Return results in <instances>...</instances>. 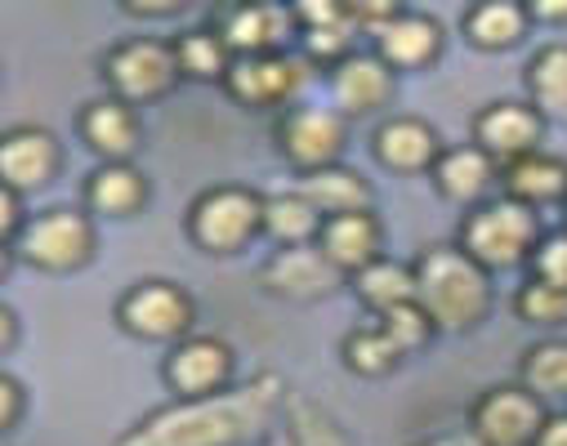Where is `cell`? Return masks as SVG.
<instances>
[{
  "label": "cell",
  "mask_w": 567,
  "mask_h": 446,
  "mask_svg": "<svg viewBox=\"0 0 567 446\" xmlns=\"http://www.w3.org/2000/svg\"><path fill=\"white\" fill-rule=\"evenodd\" d=\"M287 406V384L272 371L250 375L210 397H175L121 433L116 446H250L272 433Z\"/></svg>",
  "instance_id": "cell-1"
},
{
  "label": "cell",
  "mask_w": 567,
  "mask_h": 446,
  "mask_svg": "<svg viewBox=\"0 0 567 446\" xmlns=\"http://www.w3.org/2000/svg\"><path fill=\"white\" fill-rule=\"evenodd\" d=\"M415 304L430 313L439 331L465 335L474 331L492 309V272L474 263L461 246H430L420 250L415 263Z\"/></svg>",
  "instance_id": "cell-2"
},
{
  "label": "cell",
  "mask_w": 567,
  "mask_h": 446,
  "mask_svg": "<svg viewBox=\"0 0 567 446\" xmlns=\"http://www.w3.org/2000/svg\"><path fill=\"white\" fill-rule=\"evenodd\" d=\"M474 263H483L487 272H505L518 263H532L536 246H540V224L536 210L514 201V197H496L483 201L465 215L461 224V241H456Z\"/></svg>",
  "instance_id": "cell-3"
},
{
  "label": "cell",
  "mask_w": 567,
  "mask_h": 446,
  "mask_svg": "<svg viewBox=\"0 0 567 446\" xmlns=\"http://www.w3.org/2000/svg\"><path fill=\"white\" fill-rule=\"evenodd\" d=\"M264 232V197L241 184L206 188L188 206V237L206 255H237Z\"/></svg>",
  "instance_id": "cell-4"
},
{
  "label": "cell",
  "mask_w": 567,
  "mask_h": 446,
  "mask_svg": "<svg viewBox=\"0 0 567 446\" xmlns=\"http://www.w3.org/2000/svg\"><path fill=\"white\" fill-rule=\"evenodd\" d=\"M103 81H107L112 98H121L130 107L153 103V98L171 94L175 81H179L175 45L171 41H157V37H130V41H121V45L107 50Z\"/></svg>",
  "instance_id": "cell-5"
},
{
  "label": "cell",
  "mask_w": 567,
  "mask_h": 446,
  "mask_svg": "<svg viewBox=\"0 0 567 446\" xmlns=\"http://www.w3.org/2000/svg\"><path fill=\"white\" fill-rule=\"evenodd\" d=\"M193 294L179 281H138L130 286L121 300H116V322L121 331H130L134 340H148V344H179L193 331Z\"/></svg>",
  "instance_id": "cell-6"
},
{
  "label": "cell",
  "mask_w": 567,
  "mask_h": 446,
  "mask_svg": "<svg viewBox=\"0 0 567 446\" xmlns=\"http://www.w3.org/2000/svg\"><path fill=\"white\" fill-rule=\"evenodd\" d=\"M14 250L41 272H76L94 255V219L72 206L41 210L23 224Z\"/></svg>",
  "instance_id": "cell-7"
},
{
  "label": "cell",
  "mask_w": 567,
  "mask_h": 446,
  "mask_svg": "<svg viewBox=\"0 0 567 446\" xmlns=\"http://www.w3.org/2000/svg\"><path fill=\"white\" fill-rule=\"evenodd\" d=\"M344 143H349V125L336 107H318V103H296L281 112L277 121V147L300 175L340 166L344 157Z\"/></svg>",
  "instance_id": "cell-8"
},
{
  "label": "cell",
  "mask_w": 567,
  "mask_h": 446,
  "mask_svg": "<svg viewBox=\"0 0 567 446\" xmlns=\"http://www.w3.org/2000/svg\"><path fill=\"white\" fill-rule=\"evenodd\" d=\"M545 402L523 384H496L470 406V437L478 446H532L545 424Z\"/></svg>",
  "instance_id": "cell-9"
},
{
  "label": "cell",
  "mask_w": 567,
  "mask_h": 446,
  "mask_svg": "<svg viewBox=\"0 0 567 446\" xmlns=\"http://www.w3.org/2000/svg\"><path fill=\"white\" fill-rule=\"evenodd\" d=\"M309 81V59L296 54H246L233 59L224 90L241 103V107H281L300 94V85Z\"/></svg>",
  "instance_id": "cell-10"
},
{
  "label": "cell",
  "mask_w": 567,
  "mask_h": 446,
  "mask_svg": "<svg viewBox=\"0 0 567 446\" xmlns=\"http://www.w3.org/2000/svg\"><path fill=\"white\" fill-rule=\"evenodd\" d=\"M259 281L268 294L277 300H291V304H313L327 300V294L340 290L344 272L313 246H287V250H272V259L259 268Z\"/></svg>",
  "instance_id": "cell-11"
},
{
  "label": "cell",
  "mask_w": 567,
  "mask_h": 446,
  "mask_svg": "<svg viewBox=\"0 0 567 446\" xmlns=\"http://www.w3.org/2000/svg\"><path fill=\"white\" fill-rule=\"evenodd\" d=\"M233 366L237 357L219 335H188L171 349L162 375L175 397H210V393L233 388Z\"/></svg>",
  "instance_id": "cell-12"
},
{
  "label": "cell",
  "mask_w": 567,
  "mask_h": 446,
  "mask_svg": "<svg viewBox=\"0 0 567 446\" xmlns=\"http://www.w3.org/2000/svg\"><path fill=\"white\" fill-rule=\"evenodd\" d=\"M540 138H545V116L532 103L501 98L474 116V147H483L496 166H509V162L536 153Z\"/></svg>",
  "instance_id": "cell-13"
},
{
  "label": "cell",
  "mask_w": 567,
  "mask_h": 446,
  "mask_svg": "<svg viewBox=\"0 0 567 446\" xmlns=\"http://www.w3.org/2000/svg\"><path fill=\"white\" fill-rule=\"evenodd\" d=\"M215 32L233 50V59H246V54H281L291 37H300L296 14L287 6H228V10H219Z\"/></svg>",
  "instance_id": "cell-14"
},
{
  "label": "cell",
  "mask_w": 567,
  "mask_h": 446,
  "mask_svg": "<svg viewBox=\"0 0 567 446\" xmlns=\"http://www.w3.org/2000/svg\"><path fill=\"white\" fill-rule=\"evenodd\" d=\"M59 170V138L45 125H14L0 134V184L10 193H37Z\"/></svg>",
  "instance_id": "cell-15"
},
{
  "label": "cell",
  "mask_w": 567,
  "mask_h": 446,
  "mask_svg": "<svg viewBox=\"0 0 567 446\" xmlns=\"http://www.w3.org/2000/svg\"><path fill=\"white\" fill-rule=\"evenodd\" d=\"M375 37V54L393 68V72H415V68H430L443 50V28L439 19L420 14V10H398Z\"/></svg>",
  "instance_id": "cell-16"
},
{
  "label": "cell",
  "mask_w": 567,
  "mask_h": 446,
  "mask_svg": "<svg viewBox=\"0 0 567 446\" xmlns=\"http://www.w3.org/2000/svg\"><path fill=\"white\" fill-rule=\"evenodd\" d=\"M331 98L340 116H367L393 98V68L380 54H349L331 68Z\"/></svg>",
  "instance_id": "cell-17"
},
{
  "label": "cell",
  "mask_w": 567,
  "mask_h": 446,
  "mask_svg": "<svg viewBox=\"0 0 567 446\" xmlns=\"http://www.w3.org/2000/svg\"><path fill=\"white\" fill-rule=\"evenodd\" d=\"M375 162L398 170V175H415V170H434V162L443 157V143L434 134L430 121H420V116H389L375 138Z\"/></svg>",
  "instance_id": "cell-18"
},
{
  "label": "cell",
  "mask_w": 567,
  "mask_h": 446,
  "mask_svg": "<svg viewBox=\"0 0 567 446\" xmlns=\"http://www.w3.org/2000/svg\"><path fill=\"white\" fill-rule=\"evenodd\" d=\"M81 138L90 153H99L103 162H130L138 153V138H144V125H138V112L121 98H94L85 103L81 121H76Z\"/></svg>",
  "instance_id": "cell-19"
},
{
  "label": "cell",
  "mask_w": 567,
  "mask_h": 446,
  "mask_svg": "<svg viewBox=\"0 0 567 446\" xmlns=\"http://www.w3.org/2000/svg\"><path fill=\"white\" fill-rule=\"evenodd\" d=\"M434 188L456 201V206H483L492 184L501 179V166L483 153L474 143H461V147H443V157L434 162Z\"/></svg>",
  "instance_id": "cell-20"
},
{
  "label": "cell",
  "mask_w": 567,
  "mask_h": 446,
  "mask_svg": "<svg viewBox=\"0 0 567 446\" xmlns=\"http://www.w3.org/2000/svg\"><path fill=\"white\" fill-rule=\"evenodd\" d=\"M380 246H384V232H380V219H375L371 210L322 219L318 250H322L344 277H358L367 263H375V259H380Z\"/></svg>",
  "instance_id": "cell-21"
},
{
  "label": "cell",
  "mask_w": 567,
  "mask_h": 446,
  "mask_svg": "<svg viewBox=\"0 0 567 446\" xmlns=\"http://www.w3.org/2000/svg\"><path fill=\"white\" fill-rule=\"evenodd\" d=\"M148 201V179L138 166L130 162H103L90 179H85V206L94 215H107V219H130L138 215Z\"/></svg>",
  "instance_id": "cell-22"
},
{
  "label": "cell",
  "mask_w": 567,
  "mask_h": 446,
  "mask_svg": "<svg viewBox=\"0 0 567 446\" xmlns=\"http://www.w3.org/2000/svg\"><path fill=\"white\" fill-rule=\"evenodd\" d=\"M501 184H505V197H514L532 210L549 206V201H567V162L536 147V153L501 166Z\"/></svg>",
  "instance_id": "cell-23"
},
{
  "label": "cell",
  "mask_w": 567,
  "mask_h": 446,
  "mask_svg": "<svg viewBox=\"0 0 567 446\" xmlns=\"http://www.w3.org/2000/svg\"><path fill=\"white\" fill-rule=\"evenodd\" d=\"M322 219H336V215H362L371 210V184L349 170V166H327V170H313V175H300V188H296Z\"/></svg>",
  "instance_id": "cell-24"
},
{
  "label": "cell",
  "mask_w": 567,
  "mask_h": 446,
  "mask_svg": "<svg viewBox=\"0 0 567 446\" xmlns=\"http://www.w3.org/2000/svg\"><path fill=\"white\" fill-rule=\"evenodd\" d=\"M527 6L514 0H483V6L465 10V37L478 50H509L527 37Z\"/></svg>",
  "instance_id": "cell-25"
},
{
  "label": "cell",
  "mask_w": 567,
  "mask_h": 446,
  "mask_svg": "<svg viewBox=\"0 0 567 446\" xmlns=\"http://www.w3.org/2000/svg\"><path fill=\"white\" fill-rule=\"evenodd\" d=\"M353 290H358V300L380 318V313L415 300V272H411V263H398V259L380 255L375 263H367L353 277Z\"/></svg>",
  "instance_id": "cell-26"
},
{
  "label": "cell",
  "mask_w": 567,
  "mask_h": 446,
  "mask_svg": "<svg viewBox=\"0 0 567 446\" xmlns=\"http://www.w3.org/2000/svg\"><path fill=\"white\" fill-rule=\"evenodd\" d=\"M171 45H175L179 81H224L233 68V50L224 45V37L215 28H188Z\"/></svg>",
  "instance_id": "cell-27"
},
{
  "label": "cell",
  "mask_w": 567,
  "mask_h": 446,
  "mask_svg": "<svg viewBox=\"0 0 567 446\" xmlns=\"http://www.w3.org/2000/svg\"><path fill=\"white\" fill-rule=\"evenodd\" d=\"M264 232L287 250V246H313L322 232V215L300 193H277L264 197Z\"/></svg>",
  "instance_id": "cell-28"
},
{
  "label": "cell",
  "mask_w": 567,
  "mask_h": 446,
  "mask_svg": "<svg viewBox=\"0 0 567 446\" xmlns=\"http://www.w3.org/2000/svg\"><path fill=\"white\" fill-rule=\"evenodd\" d=\"M527 103L549 121V116H567V45H545L532 63H527Z\"/></svg>",
  "instance_id": "cell-29"
},
{
  "label": "cell",
  "mask_w": 567,
  "mask_h": 446,
  "mask_svg": "<svg viewBox=\"0 0 567 446\" xmlns=\"http://www.w3.org/2000/svg\"><path fill=\"white\" fill-rule=\"evenodd\" d=\"M518 384L527 393H536L540 402L549 397H567V340H545L532 344L518 362Z\"/></svg>",
  "instance_id": "cell-30"
},
{
  "label": "cell",
  "mask_w": 567,
  "mask_h": 446,
  "mask_svg": "<svg viewBox=\"0 0 567 446\" xmlns=\"http://www.w3.org/2000/svg\"><path fill=\"white\" fill-rule=\"evenodd\" d=\"M281 411H287V424H281V428L291 433L296 446H353L349 433L336 424V415L322 411V406H318L313 397H305V393H291Z\"/></svg>",
  "instance_id": "cell-31"
},
{
  "label": "cell",
  "mask_w": 567,
  "mask_h": 446,
  "mask_svg": "<svg viewBox=\"0 0 567 446\" xmlns=\"http://www.w3.org/2000/svg\"><path fill=\"white\" fill-rule=\"evenodd\" d=\"M398 362H402V353H398V344L380 331V322L358 326V331L344 335V366H349V371H358V375H367V380H380V375H389Z\"/></svg>",
  "instance_id": "cell-32"
},
{
  "label": "cell",
  "mask_w": 567,
  "mask_h": 446,
  "mask_svg": "<svg viewBox=\"0 0 567 446\" xmlns=\"http://www.w3.org/2000/svg\"><path fill=\"white\" fill-rule=\"evenodd\" d=\"M375 322H380V331L398 344V353H402V357H406V353H415V349H424V344H430V340L439 335V326L430 322V313H424L415 300H411V304H398V309H389V313H380Z\"/></svg>",
  "instance_id": "cell-33"
},
{
  "label": "cell",
  "mask_w": 567,
  "mask_h": 446,
  "mask_svg": "<svg viewBox=\"0 0 567 446\" xmlns=\"http://www.w3.org/2000/svg\"><path fill=\"white\" fill-rule=\"evenodd\" d=\"M514 313L532 326H567V290L545 286V281H527L514 294Z\"/></svg>",
  "instance_id": "cell-34"
},
{
  "label": "cell",
  "mask_w": 567,
  "mask_h": 446,
  "mask_svg": "<svg viewBox=\"0 0 567 446\" xmlns=\"http://www.w3.org/2000/svg\"><path fill=\"white\" fill-rule=\"evenodd\" d=\"M532 281H545V286H558L567 290V232H554V237H540L536 255H532Z\"/></svg>",
  "instance_id": "cell-35"
},
{
  "label": "cell",
  "mask_w": 567,
  "mask_h": 446,
  "mask_svg": "<svg viewBox=\"0 0 567 446\" xmlns=\"http://www.w3.org/2000/svg\"><path fill=\"white\" fill-rule=\"evenodd\" d=\"M23 197L19 193H10L6 184H0V246H10V241H19V232H23Z\"/></svg>",
  "instance_id": "cell-36"
},
{
  "label": "cell",
  "mask_w": 567,
  "mask_h": 446,
  "mask_svg": "<svg viewBox=\"0 0 567 446\" xmlns=\"http://www.w3.org/2000/svg\"><path fill=\"white\" fill-rule=\"evenodd\" d=\"M19 415H23V388L0 371V433H10L19 424Z\"/></svg>",
  "instance_id": "cell-37"
},
{
  "label": "cell",
  "mask_w": 567,
  "mask_h": 446,
  "mask_svg": "<svg viewBox=\"0 0 567 446\" xmlns=\"http://www.w3.org/2000/svg\"><path fill=\"white\" fill-rule=\"evenodd\" d=\"M121 10L134 19H171L184 10V0H121Z\"/></svg>",
  "instance_id": "cell-38"
},
{
  "label": "cell",
  "mask_w": 567,
  "mask_h": 446,
  "mask_svg": "<svg viewBox=\"0 0 567 446\" xmlns=\"http://www.w3.org/2000/svg\"><path fill=\"white\" fill-rule=\"evenodd\" d=\"M532 446H567V411L545 415V424H540V433H536Z\"/></svg>",
  "instance_id": "cell-39"
},
{
  "label": "cell",
  "mask_w": 567,
  "mask_h": 446,
  "mask_svg": "<svg viewBox=\"0 0 567 446\" xmlns=\"http://www.w3.org/2000/svg\"><path fill=\"white\" fill-rule=\"evenodd\" d=\"M527 19H540V23H567V0H536V6H527Z\"/></svg>",
  "instance_id": "cell-40"
},
{
  "label": "cell",
  "mask_w": 567,
  "mask_h": 446,
  "mask_svg": "<svg viewBox=\"0 0 567 446\" xmlns=\"http://www.w3.org/2000/svg\"><path fill=\"white\" fill-rule=\"evenodd\" d=\"M14 340H19V322H14V313L6 304H0V357L14 349Z\"/></svg>",
  "instance_id": "cell-41"
},
{
  "label": "cell",
  "mask_w": 567,
  "mask_h": 446,
  "mask_svg": "<svg viewBox=\"0 0 567 446\" xmlns=\"http://www.w3.org/2000/svg\"><path fill=\"white\" fill-rule=\"evenodd\" d=\"M259 446H296V442H291V433H287V428H272V433H268Z\"/></svg>",
  "instance_id": "cell-42"
},
{
  "label": "cell",
  "mask_w": 567,
  "mask_h": 446,
  "mask_svg": "<svg viewBox=\"0 0 567 446\" xmlns=\"http://www.w3.org/2000/svg\"><path fill=\"white\" fill-rule=\"evenodd\" d=\"M415 446H465L461 437H430V442H415Z\"/></svg>",
  "instance_id": "cell-43"
},
{
  "label": "cell",
  "mask_w": 567,
  "mask_h": 446,
  "mask_svg": "<svg viewBox=\"0 0 567 446\" xmlns=\"http://www.w3.org/2000/svg\"><path fill=\"white\" fill-rule=\"evenodd\" d=\"M10 272V246H0V277Z\"/></svg>",
  "instance_id": "cell-44"
}]
</instances>
